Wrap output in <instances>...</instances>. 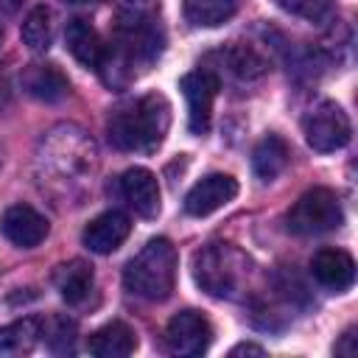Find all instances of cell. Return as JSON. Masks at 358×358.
Returning a JSON list of instances; mask_svg holds the SVG:
<instances>
[{
    "mask_svg": "<svg viewBox=\"0 0 358 358\" xmlns=\"http://www.w3.org/2000/svg\"><path fill=\"white\" fill-rule=\"evenodd\" d=\"M333 352L336 355H355V327H347L344 330V336L336 341Z\"/></svg>",
    "mask_w": 358,
    "mask_h": 358,
    "instance_id": "26",
    "label": "cell"
},
{
    "mask_svg": "<svg viewBox=\"0 0 358 358\" xmlns=\"http://www.w3.org/2000/svg\"><path fill=\"white\" fill-rule=\"evenodd\" d=\"M179 90L187 101V129L193 134H207L213 120V101L221 90V81L207 67H199L187 76H182Z\"/></svg>",
    "mask_w": 358,
    "mask_h": 358,
    "instance_id": "7",
    "label": "cell"
},
{
    "mask_svg": "<svg viewBox=\"0 0 358 358\" xmlns=\"http://www.w3.org/2000/svg\"><path fill=\"white\" fill-rule=\"evenodd\" d=\"M176 249L168 238H151L123 268V285L148 302H162L171 296L176 282Z\"/></svg>",
    "mask_w": 358,
    "mask_h": 358,
    "instance_id": "4",
    "label": "cell"
},
{
    "mask_svg": "<svg viewBox=\"0 0 358 358\" xmlns=\"http://www.w3.org/2000/svg\"><path fill=\"white\" fill-rule=\"evenodd\" d=\"M238 8V0H185V20L196 28H215L227 22Z\"/></svg>",
    "mask_w": 358,
    "mask_h": 358,
    "instance_id": "21",
    "label": "cell"
},
{
    "mask_svg": "<svg viewBox=\"0 0 358 358\" xmlns=\"http://www.w3.org/2000/svg\"><path fill=\"white\" fill-rule=\"evenodd\" d=\"M235 196H238V182L229 173H210V176L199 179L187 190V196H185V213L201 218V215H210V213L221 210Z\"/></svg>",
    "mask_w": 358,
    "mask_h": 358,
    "instance_id": "10",
    "label": "cell"
},
{
    "mask_svg": "<svg viewBox=\"0 0 358 358\" xmlns=\"http://www.w3.org/2000/svg\"><path fill=\"white\" fill-rule=\"evenodd\" d=\"M53 282L67 305H81L92 291V266H87L84 260L62 263L53 274Z\"/></svg>",
    "mask_w": 358,
    "mask_h": 358,
    "instance_id": "18",
    "label": "cell"
},
{
    "mask_svg": "<svg viewBox=\"0 0 358 358\" xmlns=\"http://www.w3.org/2000/svg\"><path fill=\"white\" fill-rule=\"evenodd\" d=\"M120 196L143 218H154L159 213V185L148 168H129L120 176Z\"/></svg>",
    "mask_w": 358,
    "mask_h": 358,
    "instance_id": "14",
    "label": "cell"
},
{
    "mask_svg": "<svg viewBox=\"0 0 358 358\" xmlns=\"http://www.w3.org/2000/svg\"><path fill=\"white\" fill-rule=\"evenodd\" d=\"M344 221V210H341V201L333 190L327 187H313L308 193H302L294 207L288 210L285 215V227L288 232L294 235H302V238H310V235H324V232H333L338 229Z\"/></svg>",
    "mask_w": 358,
    "mask_h": 358,
    "instance_id": "5",
    "label": "cell"
},
{
    "mask_svg": "<svg viewBox=\"0 0 358 358\" xmlns=\"http://www.w3.org/2000/svg\"><path fill=\"white\" fill-rule=\"evenodd\" d=\"M22 90L42 103H56L67 95L70 84L67 76L53 64H28L22 70Z\"/></svg>",
    "mask_w": 358,
    "mask_h": 358,
    "instance_id": "16",
    "label": "cell"
},
{
    "mask_svg": "<svg viewBox=\"0 0 358 358\" xmlns=\"http://www.w3.org/2000/svg\"><path fill=\"white\" fill-rule=\"evenodd\" d=\"M207 62L213 64L207 70L215 73L218 81L227 76V78H232L238 84H252V81H257L266 73V62L249 45H241V42H229L227 48L210 53Z\"/></svg>",
    "mask_w": 358,
    "mask_h": 358,
    "instance_id": "9",
    "label": "cell"
},
{
    "mask_svg": "<svg viewBox=\"0 0 358 358\" xmlns=\"http://www.w3.org/2000/svg\"><path fill=\"white\" fill-rule=\"evenodd\" d=\"M310 274L319 285L341 294L355 280V260L344 249H319L310 257Z\"/></svg>",
    "mask_w": 358,
    "mask_h": 358,
    "instance_id": "15",
    "label": "cell"
},
{
    "mask_svg": "<svg viewBox=\"0 0 358 358\" xmlns=\"http://www.w3.org/2000/svg\"><path fill=\"white\" fill-rule=\"evenodd\" d=\"M20 6H22V0H0V11L3 14H14Z\"/></svg>",
    "mask_w": 358,
    "mask_h": 358,
    "instance_id": "28",
    "label": "cell"
},
{
    "mask_svg": "<svg viewBox=\"0 0 358 358\" xmlns=\"http://www.w3.org/2000/svg\"><path fill=\"white\" fill-rule=\"evenodd\" d=\"M229 355H263V347H260V344H249V341H243V344H235V347L229 350Z\"/></svg>",
    "mask_w": 358,
    "mask_h": 358,
    "instance_id": "27",
    "label": "cell"
},
{
    "mask_svg": "<svg viewBox=\"0 0 358 358\" xmlns=\"http://www.w3.org/2000/svg\"><path fill=\"white\" fill-rule=\"evenodd\" d=\"M117 14H157V0H115Z\"/></svg>",
    "mask_w": 358,
    "mask_h": 358,
    "instance_id": "25",
    "label": "cell"
},
{
    "mask_svg": "<svg viewBox=\"0 0 358 358\" xmlns=\"http://www.w3.org/2000/svg\"><path fill=\"white\" fill-rule=\"evenodd\" d=\"M193 277L215 299H238L249 288L252 260L232 243H210L193 257Z\"/></svg>",
    "mask_w": 358,
    "mask_h": 358,
    "instance_id": "3",
    "label": "cell"
},
{
    "mask_svg": "<svg viewBox=\"0 0 358 358\" xmlns=\"http://www.w3.org/2000/svg\"><path fill=\"white\" fill-rule=\"evenodd\" d=\"M288 165V143L280 134H266L252 151V168L260 182L277 179Z\"/></svg>",
    "mask_w": 358,
    "mask_h": 358,
    "instance_id": "19",
    "label": "cell"
},
{
    "mask_svg": "<svg viewBox=\"0 0 358 358\" xmlns=\"http://www.w3.org/2000/svg\"><path fill=\"white\" fill-rule=\"evenodd\" d=\"M0 232L20 249H34L48 235V218L31 204H11L0 218Z\"/></svg>",
    "mask_w": 358,
    "mask_h": 358,
    "instance_id": "11",
    "label": "cell"
},
{
    "mask_svg": "<svg viewBox=\"0 0 358 358\" xmlns=\"http://www.w3.org/2000/svg\"><path fill=\"white\" fill-rule=\"evenodd\" d=\"M0 45H3V28H0Z\"/></svg>",
    "mask_w": 358,
    "mask_h": 358,
    "instance_id": "30",
    "label": "cell"
},
{
    "mask_svg": "<svg viewBox=\"0 0 358 358\" xmlns=\"http://www.w3.org/2000/svg\"><path fill=\"white\" fill-rule=\"evenodd\" d=\"M39 336H42V324L34 316H25V319H17L11 324H3L0 327V355L31 352L36 347Z\"/></svg>",
    "mask_w": 358,
    "mask_h": 358,
    "instance_id": "20",
    "label": "cell"
},
{
    "mask_svg": "<svg viewBox=\"0 0 358 358\" xmlns=\"http://www.w3.org/2000/svg\"><path fill=\"white\" fill-rule=\"evenodd\" d=\"M48 347L59 355L76 350V324L70 319H53L48 330Z\"/></svg>",
    "mask_w": 358,
    "mask_h": 358,
    "instance_id": "24",
    "label": "cell"
},
{
    "mask_svg": "<svg viewBox=\"0 0 358 358\" xmlns=\"http://www.w3.org/2000/svg\"><path fill=\"white\" fill-rule=\"evenodd\" d=\"M213 341V324L201 310H179L165 327V347L173 355H201Z\"/></svg>",
    "mask_w": 358,
    "mask_h": 358,
    "instance_id": "8",
    "label": "cell"
},
{
    "mask_svg": "<svg viewBox=\"0 0 358 358\" xmlns=\"http://www.w3.org/2000/svg\"><path fill=\"white\" fill-rule=\"evenodd\" d=\"M302 129H305V140L313 151H322V154H330V151H338L350 143L352 137V126H350V117L347 112L336 103V101H322L316 103L305 120H302Z\"/></svg>",
    "mask_w": 358,
    "mask_h": 358,
    "instance_id": "6",
    "label": "cell"
},
{
    "mask_svg": "<svg viewBox=\"0 0 358 358\" xmlns=\"http://www.w3.org/2000/svg\"><path fill=\"white\" fill-rule=\"evenodd\" d=\"M162 45L165 36L157 14H117L101 76L109 87H120L137 76V67H148L162 53Z\"/></svg>",
    "mask_w": 358,
    "mask_h": 358,
    "instance_id": "1",
    "label": "cell"
},
{
    "mask_svg": "<svg viewBox=\"0 0 358 358\" xmlns=\"http://www.w3.org/2000/svg\"><path fill=\"white\" fill-rule=\"evenodd\" d=\"M87 350L98 358H126L137 350V336L126 322H109L90 336Z\"/></svg>",
    "mask_w": 358,
    "mask_h": 358,
    "instance_id": "17",
    "label": "cell"
},
{
    "mask_svg": "<svg viewBox=\"0 0 358 358\" xmlns=\"http://www.w3.org/2000/svg\"><path fill=\"white\" fill-rule=\"evenodd\" d=\"M168 126H171L168 98L159 92H148L112 109L106 134H109V143L120 151L148 154L162 145Z\"/></svg>",
    "mask_w": 358,
    "mask_h": 358,
    "instance_id": "2",
    "label": "cell"
},
{
    "mask_svg": "<svg viewBox=\"0 0 358 358\" xmlns=\"http://www.w3.org/2000/svg\"><path fill=\"white\" fill-rule=\"evenodd\" d=\"M64 3H70V6H84V3H95V0H64Z\"/></svg>",
    "mask_w": 358,
    "mask_h": 358,
    "instance_id": "29",
    "label": "cell"
},
{
    "mask_svg": "<svg viewBox=\"0 0 358 358\" xmlns=\"http://www.w3.org/2000/svg\"><path fill=\"white\" fill-rule=\"evenodd\" d=\"M129 232H131L129 215L120 213V210H106V213H101L98 218H92V221L84 227L81 241H84V246H87L90 252H95V255H109V252H115V249L129 238Z\"/></svg>",
    "mask_w": 358,
    "mask_h": 358,
    "instance_id": "12",
    "label": "cell"
},
{
    "mask_svg": "<svg viewBox=\"0 0 358 358\" xmlns=\"http://www.w3.org/2000/svg\"><path fill=\"white\" fill-rule=\"evenodd\" d=\"M64 42H67V50L73 53V59L78 64H84L87 70H95L101 73L103 62H106V50L109 45H103L101 34L81 17L70 20L67 28H64Z\"/></svg>",
    "mask_w": 358,
    "mask_h": 358,
    "instance_id": "13",
    "label": "cell"
},
{
    "mask_svg": "<svg viewBox=\"0 0 358 358\" xmlns=\"http://www.w3.org/2000/svg\"><path fill=\"white\" fill-rule=\"evenodd\" d=\"M282 11L302 17L308 22H324L333 14V0H274Z\"/></svg>",
    "mask_w": 358,
    "mask_h": 358,
    "instance_id": "23",
    "label": "cell"
},
{
    "mask_svg": "<svg viewBox=\"0 0 358 358\" xmlns=\"http://www.w3.org/2000/svg\"><path fill=\"white\" fill-rule=\"evenodd\" d=\"M22 42L28 45V50L34 53H45L53 42V22H50V11L45 6H36L28 11L25 22H22V31H20Z\"/></svg>",
    "mask_w": 358,
    "mask_h": 358,
    "instance_id": "22",
    "label": "cell"
}]
</instances>
